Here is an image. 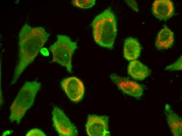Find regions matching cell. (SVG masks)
<instances>
[{
    "mask_svg": "<svg viewBox=\"0 0 182 136\" xmlns=\"http://www.w3.org/2000/svg\"><path fill=\"white\" fill-rule=\"evenodd\" d=\"M13 132L12 131L8 130L4 132L3 134V136H6L10 134Z\"/></svg>",
    "mask_w": 182,
    "mask_h": 136,
    "instance_id": "obj_19",
    "label": "cell"
},
{
    "mask_svg": "<svg viewBox=\"0 0 182 136\" xmlns=\"http://www.w3.org/2000/svg\"><path fill=\"white\" fill-rule=\"evenodd\" d=\"M182 56L175 63L166 67L165 70L169 71H176L182 70Z\"/></svg>",
    "mask_w": 182,
    "mask_h": 136,
    "instance_id": "obj_15",
    "label": "cell"
},
{
    "mask_svg": "<svg viewBox=\"0 0 182 136\" xmlns=\"http://www.w3.org/2000/svg\"><path fill=\"white\" fill-rule=\"evenodd\" d=\"M72 4L75 7L81 9H88L92 7L95 3V0H73Z\"/></svg>",
    "mask_w": 182,
    "mask_h": 136,
    "instance_id": "obj_14",
    "label": "cell"
},
{
    "mask_svg": "<svg viewBox=\"0 0 182 136\" xmlns=\"http://www.w3.org/2000/svg\"><path fill=\"white\" fill-rule=\"evenodd\" d=\"M25 135L27 136H46L45 134L42 130L37 128H34L30 130L27 132Z\"/></svg>",
    "mask_w": 182,
    "mask_h": 136,
    "instance_id": "obj_16",
    "label": "cell"
},
{
    "mask_svg": "<svg viewBox=\"0 0 182 136\" xmlns=\"http://www.w3.org/2000/svg\"><path fill=\"white\" fill-rule=\"evenodd\" d=\"M41 84L34 80L25 82L18 92L10 108L9 119L19 124L27 110L34 104Z\"/></svg>",
    "mask_w": 182,
    "mask_h": 136,
    "instance_id": "obj_3",
    "label": "cell"
},
{
    "mask_svg": "<svg viewBox=\"0 0 182 136\" xmlns=\"http://www.w3.org/2000/svg\"><path fill=\"white\" fill-rule=\"evenodd\" d=\"M49 34L41 26L32 27L25 24L19 33V60L14 70L11 85L15 84L34 60L48 39Z\"/></svg>",
    "mask_w": 182,
    "mask_h": 136,
    "instance_id": "obj_1",
    "label": "cell"
},
{
    "mask_svg": "<svg viewBox=\"0 0 182 136\" xmlns=\"http://www.w3.org/2000/svg\"><path fill=\"white\" fill-rule=\"evenodd\" d=\"M109 117L106 116L89 115L86 124V131L89 136H108Z\"/></svg>",
    "mask_w": 182,
    "mask_h": 136,
    "instance_id": "obj_6",
    "label": "cell"
},
{
    "mask_svg": "<svg viewBox=\"0 0 182 136\" xmlns=\"http://www.w3.org/2000/svg\"><path fill=\"white\" fill-rule=\"evenodd\" d=\"M56 37V41L49 48L52 54V62L65 67L68 72L71 73L72 58L78 48L77 42L65 35L59 34Z\"/></svg>",
    "mask_w": 182,
    "mask_h": 136,
    "instance_id": "obj_4",
    "label": "cell"
},
{
    "mask_svg": "<svg viewBox=\"0 0 182 136\" xmlns=\"http://www.w3.org/2000/svg\"><path fill=\"white\" fill-rule=\"evenodd\" d=\"M110 77L119 89L127 95L135 98L143 95V89L139 84L115 73L111 74Z\"/></svg>",
    "mask_w": 182,
    "mask_h": 136,
    "instance_id": "obj_8",
    "label": "cell"
},
{
    "mask_svg": "<svg viewBox=\"0 0 182 136\" xmlns=\"http://www.w3.org/2000/svg\"><path fill=\"white\" fill-rule=\"evenodd\" d=\"M152 11L156 18L161 20H166L174 14L173 4L170 0H155L152 4Z\"/></svg>",
    "mask_w": 182,
    "mask_h": 136,
    "instance_id": "obj_9",
    "label": "cell"
},
{
    "mask_svg": "<svg viewBox=\"0 0 182 136\" xmlns=\"http://www.w3.org/2000/svg\"><path fill=\"white\" fill-rule=\"evenodd\" d=\"M126 1L128 5L132 9L136 12L138 11V5L135 1L134 0H126Z\"/></svg>",
    "mask_w": 182,
    "mask_h": 136,
    "instance_id": "obj_17",
    "label": "cell"
},
{
    "mask_svg": "<svg viewBox=\"0 0 182 136\" xmlns=\"http://www.w3.org/2000/svg\"><path fill=\"white\" fill-rule=\"evenodd\" d=\"M52 113L53 125L60 135L73 136L78 135L76 126L59 107L54 106Z\"/></svg>",
    "mask_w": 182,
    "mask_h": 136,
    "instance_id": "obj_5",
    "label": "cell"
},
{
    "mask_svg": "<svg viewBox=\"0 0 182 136\" xmlns=\"http://www.w3.org/2000/svg\"><path fill=\"white\" fill-rule=\"evenodd\" d=\"M128 72L133 78L138 80H144L150 73L149 69L147 66L136 60H132L130 63Z\"/></svg>",
    "mask_w": 182,
    "mask_h": 136,
    "instance_id": "obj_12",
    "label": "cell"
},
{
    "mask_svg": "<svg viewBox=\"0 0 182 136\" xmlns=\"http://www.w3.org/2000/svg\"><path fill=\"white\" fill-rule=\"evenodd\" d=\"M61 86L68 98L72 101L77 103L83 98L84 87L82 81L75 76L66 78L62 80Z\"/></svg>",
    "mask_w": 182,
    "mask_h": 136,
    "instance_id": "obj_7",
    "label": "cell"
},
{
    "mask_svg": "<svg viewBox=\"0 0 182 136\" xmlns=\"http://www.w3.org/2000/svg\"><path fill=\"white\" fill-rule=\"evenodd\" d=\"M40 51L41 54L44 56H47L49 55V51L46 48H42Z\"/></svg>",
    "mask_w": 182,
    "mask_h": 136,
    "instance_id": "obj_18",
    "label": "cell"
},
{
    "mask_svg": "<svg viewBox=\"0 0 182 136\" xmlns=\"http://www.w3.org/2000/svg\"><path fill=\"white\" fill-rule=\"evenodd\" d=\"M141 49L138 40L135 38L129 37L124 41V56L126 59L130 61L137 59L139 56Z\"/></svg>",
    "mask_w": 182,
    "mask_h": 136,
    "instance_id": "obj_11",
    "label": "cell"
},
{
    "mask_svg": "<svg viewBox=\"0 0 182 136\" xmlns=\"http://www.w3.org/2000/svg\"><path fill=\"white\" fill-rule=\"evenodd\" d=\"M114 13L110 8L96 16L92 23L95 42L100 46L112 49L116 36L117 24Z\"/></svg>",
    "mask_w": 182,
    "mask_h": 136,
    "instance_id": "obj_2",
    "label": "cell"
},
{
    "mask_svg": "<svg viewBox=\"0 0 182 136\" xmlns=\"http://www.w3.org/2000/svg\"><path fill=\"white\" fill-rule=\"evenodd\" d=\"M164 113L167 124L173 135L182 136L181 118L173 110L171 106L168 104L165 105Z\"/></svg>",
    "mask_w": 182,
    "mask_h": 136,
    "instance_id": "obj_10",
    "label": "cell"
},
{
    "mask_svg": "<svg viewBox=\"0 0 182 136\" xmlns=\"http://www.w3.org/2000/svg\"><path fill=\"white\" fill-rule=\"evenodd\" d=\"M174 40L173 33L166 26L159 32L155 43L159 50L167 49L173 44Z\"/></svg>",
    "mask_w": 182,
    "mask_h": 136,
    "instance_id": "obj_13",
    "label": "cell"
}]
</instances>
